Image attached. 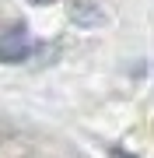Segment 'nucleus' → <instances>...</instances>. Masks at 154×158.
Instances as JSON below:
<instances>
[{"instance_id":"nucleus-1","label":"nucleus","mask_w":154,"mask_h":158,"mask_svg":"<svg viewBox=\"0 0 154 158\" xmlns=\"http://www.w3.org/2000/svg\"><path fill=\"white\" fill-rule=\"evenodd\" d=\"M32 49V35L25 25H11L0 32V60L4 63H21Z\"/></svg>"}]
</instances>
